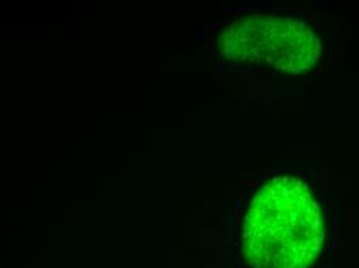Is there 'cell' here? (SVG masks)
I'll return each mask as SVG.
<instances>
[{"instance_id":"7a4b0ae2","label":"cell","mask_w":359,"mask_h":268,"mask_svg":"<svg viewBox=\"0 0 359 268\" xmlns=\"http://www.w3.org/2000/svg\"><path fill=\"white\" fill-rule=\"evenodd\" d=\"M220 47L229 61L265 64L287 73L309 70L320 58V42L309 25L260 14L231 24L220 36Z\"/></svg>"},{"instance_id":"6da1fadb","label":"cell","mask_w":359,"mask_h":268,"mask_svg":"<svg viewBox=\"0 0 359 268\" xmlns=\"http://www.w3.org/2000/svg\"><path fill=\"white\" fill-rule=\"evenodd\" d=\"M324 241L319 203L301 178L276 177L252 197L243 223L251 268H306Z\"/></svg>"}]
</instances>
